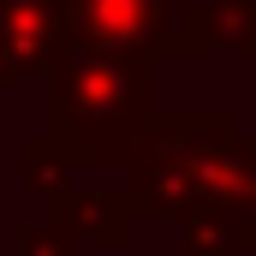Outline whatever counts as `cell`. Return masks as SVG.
<instances>
[{
    "mask_svg": "<svg viewBox=\"0 0 256 256\" xmlns=\"http://www.w3.org/2000/svg\"><path fill=\"white\" fill-rule=\"evenodd\" d=\"M60 48V0H0V84L42 78Z\"/></svg>",
    "mask_w": 256,
    "mask_h": 256,
    "instance_id": "277c9868",
    "label": "cell"
},
{
    "mask_svg": "<svg viewBox=\"0 0 256 256\" xmlns=\"http://www.w3.org/2000/svg\"><path fill=\"white\" fill-rule=\"evenodd\" d=\"M244 54L256 60V0H191L185 6V54Z\"/></svg>",
    "mask_w": 256,
    "mask_h": 256,
    "instance_id": "5b68a950",
    "label": "cell"
},
{
    "mask_svg": "<svg viewBox=\"0 0 256 256\" xmlns=\"http://www.w3.org/2000/svg\"><path fill=\"white\" fill-rule=\"evenodd\" d=\"M48 78V137L84 167H131L161 120L155 66L60 48Z\"/></svg>",
    "mask_w": 256,
    "mask_h": 256,
    "instance_id": "6da1fadb",
    "label": "cell"
},
{
    "mask_svg": "<svg viewBox=\"0 0 256 256\" xmlns=\"http://www.w3.org/2000/svg\"><path fill=\"white\" fill-rule=\"evenodd\" d=\"M48 214H60L66 226L78 232V238H90V244H102V250H126L131 244V202H126V191L114 196V191H72L66 185L54 202H42Z\"/></svg>",
    "mask_w": 256,
    "mask_h": 256,
    "instance_id": "8992f818",
    "label": "cell"
},
{
    "mask_svg": "<svg viewBox=\"0 0 256 256\" xmlns=\"http://www.w3.org/2000/svg\"><path fill=\"white\" fill-rule=\"evenodd\" d=\"M185 226V238H179V256H244V232H238V220L226 214V208H196L179 220Z\"/></svg>",
    "mask_w": 256,
    "mask_h": 256,
    "instance_id": "52a82bcc",
    "label": "cell"
},
{
    "mask_svg": "<svg viewBox=\"0 0 256 256\" xmlns=\"http://www.w3.org/2000/svg\"><path fill=\"white\" fill-rule=\"evenodd\" d=\"M220 208L238 220L244 244L256 250V137H238V149H232V173H226V196H220Z\"/></svg>",
    "mask_w": 256,
    "mask_h": 256,
    "instance_id": "9c48e42d",
    "label": "cell"
},
{
    "mask_svg": "<svg viewBox=\"0 0 256 256\" xmlns=\"http://www.w3.org/2000/svg\"><path fill=\"white\" fill-rule=\"evenodd\" d=\"M78 244L84 238L66 226L60 214H48V208H42V220L30 232H18V256H78Z\"/></svg>",
    "mask_w": 256,
    "mask_h": 256,
    "instance_id": "30bf717a",
    "label": "cell"
},
{
    "mask_svg": "<svg viewBox=\"0 0 256 256\" xmlns=\"http://www.w3.org/2000/svg\"><path fill=\"white\" fill-rule=\"evenodd\" d=\"M238 149L232 114H161L149 149L131 161V214L137 220H185L196 208H220Z\"/></svg>",
    "mask_w": 256,
    "mask_h": 256,
    "instance_id": "7a4b0ae2",
    "label": "cell"
},
{
    "mask_svg": "<svg viewBox=\"0 0 256 256\" xmlns=\"http://www.w3.org/2000/svg\"><path fill=\"white\" fill-rule=\"evenodd\" d=\"M185 6L191 0H60V42L155 66L185 54Z\"/></svg>",
    "mask_w": 256,
    "mask_h": 256,
    "instance_id": "3957f363",
    "label": "cell"
},
{
    "mask_svg": "<svg viewBox=\"0 0 256 256\" xmlns=\"http://www.w3.org/2000/svg\"><path fill=\"white\" fill-rule=\"evenodd\" d=\"M18 173H24V191H36L42 202H54L72 185V155H66L54 137H30V143H18Z\"/></svg>",
    "mask_w": 256,
    "mask_h": 256,
    "instance_id": "ba28073f",
    "label": "cell"
}]
</instances>
